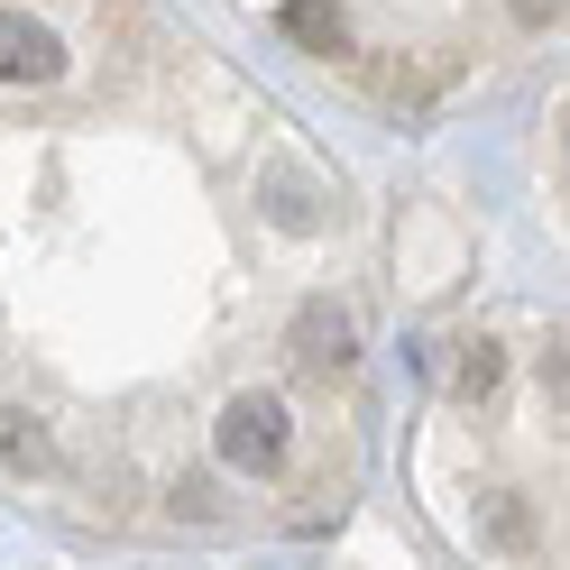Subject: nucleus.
Returning a JSON list of instances; mask_svg holds the SVG:
<instances>
[{
  "label": "nucleus",
  "instance_id": "4",
  "mask_svg": "<svg viewBox=\"0 0 570 570\" xmlns=\"http://www.w3.org/2000/svg\"><path fill=\"white\" fill-rule=\"evenodd\" d=\"M47 460H56V442H47V423H38V414H19V405H0V470L38 479Z\"/></svg>",
  "mask_w": 570,
  "mask_h": 570
},
{
  "label": "nucleus",
  "instance_id": "7",
  "mask_svg": "<svg viewBox=\"0 0 570 570\" xmlns=\"http://www.w3.org/2000/svg\"><path fill=\"white\" fill-rule=\"evenodd\" d=\"M515 19H524V28H552V19H561V0H515Z\"/></svg>",
  "mask_w": 570,
  "mask_h": 570
},
{
  "label": "nucleus",
  "instance_id": "1",
  "mask_svg": "<svg viewBox=\"0 0 570 570\" xmlns=\"http://www.w3.org/2000/svg\"><path fill=\"white\" fill-rule=\"evenodd\" d=\"M212 442H222L230 470H276V460H285V405L276 396H230Z\"/></svg>",
  "mask_w": 570,
  "mask_h": 570
},
{
  "label": "nucleus",
  "instance_id": "3",
  "mask_svg": "<svg viewBox=\"0 0 570 570\" xmlns=\"http://www.w3.org/2000/svg\"><path fill=\"white\" fill-rule=\"evenodd\" d=\"M295 360H304L313 377L350 368V313H332V304H304V313H295Z\"/></svg>",
  "mask_w": 570,
  "mask_h": 570
},
{
  "label": "nucleus",
  "instance_id": "6",
  "mask_svg": "<svg viewBox=\"0 0 570 570\" xmlns=\"http://www.w3.org/2000/svg\"><path fill=\"white\" fill-rule=\"evenodd\" d=\"M497 377H507V360H497V341H470V350H460V377H451V386H460V396H488Z\"/></svg>",
  "mask_w": 570,
  "mask_h": 570
},
{
  "label": "nucleus",
  "instance_id": "5",
  "mask_svg": "<svg viewBox=\"0 0 570 570\" xmlns=\"http://www.w3.org/2000/svg\"><path fill=\"white\" fill-rule=\"evenodd\" d=\"M285 38L313 47V56H341L350 47V19L332 10V0H285Z\"/></svg>",
  "mask_w": 570,
  "mask_h": 570
},
{
  "label": "nucleus",
  "instance_id": "2",
  "mask_svg": "<svg viewBox=\"0 0 570 570\" xmlns=\"http://www.w3.org/2000/svg\"><path fill=\"white\" fill-rule=\"evenodd\" d=\"M56 75H65L56 28L28 10H0V83H56Z\"/></svg>",
  "mask_w": 570,
  "mask_h": 570
}]
</instances>
